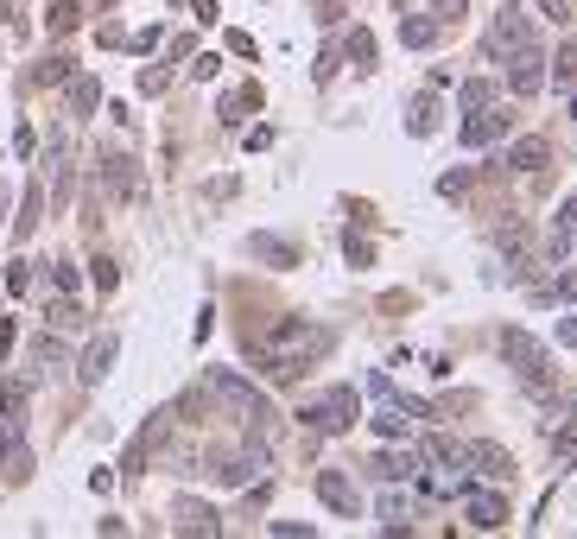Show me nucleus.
<instances>
[{
	"label": "nucleus",
	"mask_w": 577,
	"mask_h": 539,
	"mask_svg": "<svg viewBox=\"0 0 577 539\" xmlns=\"http://www.w3.org/2000/svg\"><path fill=\"white\" fill-rule=\"evenodd\" d=\"M375 476H381V482H400V476H419V457H394V451H381V457H375Z\"/></svg>",
	"instance_id": "16"
},
{
	"label": "nucleus",
	"mask_w": 577,
	"mask_h": 539,
	"mask_svg": "<svg viewBox=\"0 0 577 539\" xmlns=\"http://www.w3.org/2000/svg\"><path fill=\"white\" fill-rule=\"evenodd\" d=\"M508 165H514V171H540V165H546V140L540 134L514 140V146H508Z\"/></svg>",
	"instance_id": "14"
},
{
	"label": "nucleus",
	"mask_w": 577,
	"mask_h": 539,
	"mask_svg": "<svg viewBox=\"0 0 577 539\" xmlns=\"http://www.w3.org/2000/svg\"><path fill=\"white\" fill-rule=\"evenodd\" d=\"M102 178H108V191H115V197H140V171H134V159L108 152V159H102Z\"/></svg>",
	"instance_id": "11"
},
{
	"label": "nucleus",
	"mask_w": 577,
	"mask_h": 539,
	"mask_svg": "<svg viewBox=\"0 0 577 539\" xmlns=\"http://www.w3.org/2000/svg\"><path fill=\"white\" fill-rule=\"evenodd\" d=\"M64 77H70V57H51V64L38 70V83H64Z\"/></svg>",
	"instance_id": "28"
},
{
	"label": "nucleus",
	"mask_w": 577,
	"mask_h": 539,
	"mask_svg": "<svg viewBox=\"0 0 577 539\" xmlns=\"http://www.w3.org/2000/svg\"><path fill=\"white\" fill-rule=\"evenodd\" d=\"M248 109H261V89H254V83H248V89H242V96H229V102H222V121H229V128H235V121H242V115H248Z\"/></svg>",
	"instance_id": "20"
},
{
	"label": "nucleus",
	"mask_w": 577,
	"mask_h": 539,
	"mask_svg": "<svg viewBox=\"0 0 577 539\" xmlns=\"http://www.w3.org/2000/svg\"><path fill=\"white\" fill-rule=\"evenodd\" d=\"M501 356L514 362V375H520L527 388H546V381H552V356H546V343H540L533 330H508V337H501Z\"/></svg>",
	"instance_id": "2"
},
{
	"label": "nucleus",
	"mask_w": 577,
	"mask_h": 539,
	"mask_svg": "<svg viewBox=\"0 0 577 539\" xmlns=\"http://www.w3.org/2000/svg\"><path fill=\"white\" fill-rule=\"evenodd\" d=\"M520 45H540V38H533V26H527L520 6H501V19L489 32V51H520Z\"/></svg>",
	"instance_id": "6"
},
{
	"label": "nucleus",
	"mask_w": 577,
	"mask_h": 539,
	"mask_svg": "<svg viewBox=\"0 0 577 539\" xmlns=\"http://www.w3.org/2000/svg\"><path fill=\"white\" fill-rule=\"evenodd\" d=\"M432 19L438 26H463V0H432Z\"/></svg>",
	"instance_id": "24"
},
{
	"label": "nucleus",
	"mask_w": 577,
	"mask_h": 539,
	"mask_svg": "<svg viewBox=\"0 0 577 539\" xmlns=\"http://www.w3.org/2000/svg\"><path fill=\"white\" fill-rule=\"evenodd\" d=\"M540 13H546L552 26H565V19H572V6H565V0H540Z\"/></svg>",
	"instance_id": "29"
},
{
	"label": "nucleus",
	"mask_w": 577,
	"mask_h": 539,
	"mask_svg": "<svg viewBox=\"0 0 577 539\" xmlns=\"http://www.w3.org/2000/svg\"><path fill=\"white\" fill-rule=\"evenodd\" d=\"M572 121H577V96H572Z\"/></svg>",
	"instance_id": "35"
},
{
	"label": "nucleus",
	"mask_w": 577,
	"mask_h": 539,
	"mask_svg": "<svg viewBox=\"0 0 577 539\" xmlns=\"http://www.w3.org/2000/svg\"><path fill=\"white\" fill-rule=\"evenodd\" d=\"M96 102H102V89H96V77H77V83H70V109H77V115H89Z\"/></svg>",
	"instance_id": "19"
},
{
	"label": "nucleus",
	"mask_w": 577,
	"mask_h": 539,
	"mask_svg": "<svg viewBox=\"0 0 577 539\" xmlns=\"http://www.w3.org/2000/svg\"><path fill=\"white\" fill-rule=\"evenodd\" d=\"M559 229H577V197L565 203V210H559Z\"/></svg>",
	"instance_id": "33"
},
{
	"label": "nucleus",
	"mask_w": 577,
	"mask_h": 539,
	"mask_svg": "<svg viewBox=\"0 0 577 539\" xmlns=\"http://www.w3.org/2000/svg\"><path fill=\"white\" fill-rule=\"evenodd\" d=\"M317 19H324V26H336V19H343V0H317Z\"/></svg>",
	"instance_id": "31"
},
{
	"label": "nucleus",
	"mask_w": 577,
	"mask_h": 539,
	"mask_svg": "<svg viewBox=\"0 0 577 539\" xmlns=\"http://www.w3.org/2000/svg\"><path fill=\"white\" fill-rule=\"evenodd\" d=\"M254 470H261V451H242V457L216 463V482H222V489H242V482H248Z\"/></svg>",
	"instance_id": "13"
},
{
	"label": "nucleus",
	"mask_w": 577,
	"mask_h": 539,
	"mask_svg": "<svg viewBox=\"0 0 577 539\" xmlns=\"http://www.w3.org/2000/svg\"><path fill=\"white\" fill-rule=\"evenodd\" d=\"M115 279H121V273H115V261H96V285H102V292H115Z\"/></svg>",
	"instance_id": "30"
},
{
	"label": "nucleus",
	"mask_w": 577,
	"mask_h": 539,
	"mask_svg": "<svg viewBox=\"0 0 577 539\" xmlns=\"http://www.w3.org/2000/svg\"><path fill=\"white\" fill-rule=\"evenodd\" d=\"M540 83H546V51H540V45H520L514 64H508V89H514V96H540Z\"/></svg>",
	"instance_id": "4"
},
{
	"label": "nucleus",
	"mask_w": 577,
	"mask_h": 539,
	"mask_svg": "<svg viewBox=\"0 0 577 539\" xmlns=\"http://www.w3.org/2000/svg\"><path fill=\"white\" fill-rule=\"evenodd\" d=\"M508 121H514L508 109L482 102V109H469V121L457 128V140H463V146H489V140H501V134H508Z\"/></svg>",
	"instance_id": "5"
},
{
	"label": "nucleus",
	"mask_w": 577,
	"mask_h": 539,
	"mask_svg": "<svg viewBox=\"0 0 577 539\" xmlns=\"http://www.w3.org/2000/svg\"><path fill=\"white\" fill-rule=\"evenodd\" d=\"M432 128H438V102L419 96V102H413V134H432Z\"/></svg>",
	"instance_id": "22"
},
{
	"label": "nucleus",
	"mask_w": 577,
	"mask_h": 539,
	"mask_svg": "<svg viewBox=\"0 0 577 539\" xmlns=\"http://www.w3.org/2000/svg\"><path fill=\"white\" fill-rule=\"evenodd\" d=\"M203 388H210V400H216V406H229V412H235L248 431H261V438L273 431V419H280V412L267 406V394H254L242 375H229V368H210V375H203Z\"/></svg>",
	"instance_id": "1"
},
{
	"label": "nucleus",
	"mask_w": 577,
	"mask_h": 539,
	"mask_svg": "<svg viewBox=\"0 0 577 539\" xmlns=\"http://www.w3.org/2000/svg\"><path fill=\"white\" fill-rule=\"evenodd\" d=\"M463 495H469V527H482V534L508 527V502L501 495H476V489H463Z\"/></svg>",
	"instance_id": "10"
},
{
	"label": "nucleus",
	"mask_w": 577,
	"mask_h": 539,
	"mask_svg": "<svg viewBox=\"0 0 577 539\" xmlns=\"http://www.w3.org/2000/svg\"><path fill=\"white\" fill-rule=\"evenodd\" d=\"M248 248H254L261 261H273V267H298V254H292V248H286V242H280V235H254Z\"/></svg>",
	"instance_id": "17"
},
{
	"label": "nucleus",
	"mask_w": 577,
	"mask_h": 539,
	"mask_svg": "<svg viewBox=\"0 0 577 539\" xmlns=\"http://www.w3.org/2000/svg\"><path fill=\"white\" fill-rule=\"evenodd\" d=\"M6 349H13V324L0 317V356H6Z\"/></svg>",
	"instance_id": "34"
},
{
	"label": "nucleus",
	"mask_w": 577,
	"mask_h": 539,
	"mask_svg": "<svg viewBox=\"0 0 577 539\" xmlns=\"http://www.w3.org/2000/svg\"><path fill=\"white\" fill-rule=\"evenodd\" d=\"M298 419H304L311 431H349V425H355V388H330L324 400L298 406Z\"/></svg>",
	"instance_id": "3"
},
{
	"label": "nucleus",
	"mask_w": 577,
	"mask_h": 539,
	"mask_svg": "<svg viewBox=\"0 0 577 539\" xmlns=\"http://www.w3.org/2000/svg\"><path fill=\"white\" fill-rule=\"evenodd\" d=\"M77 19H83V13H77V0H57V6H51V32H70Z\"/></svg>",
	"instance_id": "23"
},
{
	"label": "nucleus",
	"mask_w": 577,
	"mask_h": 539,
	"mask_svg": "<svg viewBox=\"0 0 577 539\" xmlns=\"http://www.w3.org/2000/svg\"><path fill=\"white\" fill-rule=\"evenodd\" d=\"M482 102H495V83H482V77H469V83L457 89V109L469 115V109H482Z\"/></svg>",
	"instance_id": "18"
},
{
	"label": "nucleus",
	"mask_w": 577,
	"mask_h": 539,
	"mask_svg": "<svg viewBox=\"0 0 577 539\" xmlns=\"http://www.w3.org/2000/svg\"><path fill=\"white\" fill-rule=\"evenodd\" d=\"M115 356H121V337H96V343L83 349V368H77V375H83V381L96 388V381H108V368H115Z\"/></svg>",
	"instance_id": "7"
},
{
	"label": "nucleus",
	"mask_w": 577,
	"mask_h": 539,
	"mask_svg": "<svg viewBox=\"0 0 577 539\" xmlns=\"http://www.w3.org/2000/svg\"><path fill=\"white\" fill-rule=\"evenodd\" d=\"M438 26L432 13H413V19H400V45H413V51H426V45H438Z\"/></svg>",
	"instance_id": "12"
},
{
	"label": "nucleus",
	"mask_w": 577,
	"mask_h": 539,
	"mask_svg": "<svg viewBox=\"0 0 577 539\" xmlns=\"http://www.w3.org/2000/svg\"><path fill=\"white\" fill-rule=\"evenodd\" d=\"M38 210H45V197H38V191H26V216L13 223V235H19V242H26V235L38 229Z\"/></svg>",
	"instance_id": "21"
},
{
	"label": "nucleus",
	"mask_w": 577,
	"mask_h": 539,
	"mask_svg": "<svg viewBox=\"0 0 577 539\" xmlns=\"http://www.w3.org/2000/svg\"><path fill=\"white\" fill-rule=\"evenodd\" d=\"M317 502H324V508H336V514H355V508H362L343 470H317Z\"/></svg>",
	"instance_id": "8"
},
{
	"label": "nucleus",
	"mask_w": 577,
	"mask_h": 539,
	"mask_svg": "<svg viewBox=\"0 0 577 539\" xmlns=\"http://www.w3.org/2000/svg\"><path fill=\"white\" fill-rule=\"evenodd\" d=\"M572 77H577V38L559 51V83H572Z\"/></svg>",
	"instance_id": "27"
},
{
	"label": "nucleus",
	"mask_w": 577,
	"mask_h": 539,
	"mask_svg": "<svg viewBox=\"0 0 577 539\" xmlns=\"http://www.w3.org/2000/svg\"><path fill=\"white\" fill-rule=\"evenodd\" d=\"M349 57H355V64H375V38H368V32H349Z\"/></svg>",
	"instance_id": "25"
},
{
	"label": "nucleus",
	"mask_w": 577,
	"mask_h": 539,
	"mask_svg": "<svg viewBox=\"0 0 577 539\" xmlns=\"http://www.w3.org/2000/svg\"><path fill=\"white\" fill-rule=\"evenodd\" d=\"M559 343H572V349H577V311L565 317V324H559Z\"/></svg>",
	"instance_id": "32"
},
{
	"label": "nucleus",
	"mask_w": 577,
	"mask_h": 539,
	"mask_svg": "<svg viewBox=\"0 0 577 539\" xmlns=\"http://www.w3.org/2000/svg\"><path fill=\"white\" fill-rule=\"evenodd\" d=\"M178 534H216V508H203V502H178Z\"/></svg>",
	"instance_id": "15"
},
{
	"label": "nucleus",
	"mask_w": 577,
	"mask_h": 539,
	"mask_svg": "<svg viewBox=\"0 0 577 539\" xmlns=\"http://www.w3.org/2000/svg\"><path fill=\"white\" fill-rule=\"evenodd\" d=\"M463 463H476L482 476H495V482H514V457L501 451V444H469L463 451Z\"/></svg>",
	"instance_id": "9"
},
{
	"label": "nucleus",
	"mask_w": 577,
	"mask_h": 539,
	"mask_svg": "<svg viewBox=\"0 0 577 539\" xmlns=\"http://www.w3.org/2000/svg\"><path fill=\"white\" fill-rule=\"evenodd\" d=\"M381 527H407V508H400V495H387V502H381Z\"/></svg>",
	"instance_id": "26"
}]
</instances>
